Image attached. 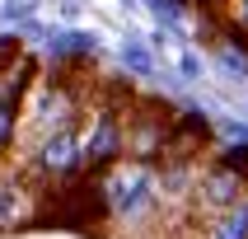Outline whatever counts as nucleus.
Segmentation results:
<instances>
[{
  "label": "nucleus",
  "mask_w": 248,
  "mask_h": 239,
  "mask_svg": "<svg viewBox=\"0 0 248 239\" xmlns=\"http://www.w3.org/2000/svg\"><path fill=\"white\" fill-rule=\"evenodd\" d=\"M103 202H108V225H126V230L155 225L159 211H164V197H159V183H155V164H136V159L112 164L103 174Z\"/></svg>",
  "instance_id": "obj_1"
},
{
  "label": "nucleus",
  "mask_w": 248,
  "mask_h": 239,
  "mask_svg": "<svg viewBox=\"0 0 248 239\" xmlns=\"http://www.w3.org/2000/svg\"><path fill=\"white\" fill-rule=\"evenodd\" d=\"M52 221L61 230H103L108 225V202H103V178L94 174H75L61 188H47L38 192V207H33V225Z\"/></svg>",
  "instance_id": "obj_2"
},
{
  "label": "nucleus",
  "mask_w": 248,
  "mask_h": 239,
  "mask_svg": "<svg viewBox=\"0 0 248 239\" xmlns=\"http://www.w3.org/2000/svg\"><path fill=\"white\" fill-rule=\"evenodd\" d=\"M122 159H126V122L108 108H94V117L80 122V164H84V174L103 178Z\"/></svg>",
  "instance_id": "obj_3"
},
{
  "label": "nucleus",
  "mask_w": 248,
  "mask_h": 239,
  "mask_svg": "<svg viewBox=\"0 0 248 239\" xmlns=\"http://www.w3.org/2000/svg\"><path fill=\"white\" fill-rule=\"evenodd\" d=\"M192 211H202V216H220V211L239 207V202H248V178H239L234 169H225L211 159L206 169H197V183H192Z\"/></svg>",
  "instance_id": "obj_4"
},
{
  "label": "nucleus",
  "mask_w": 248,
  "mask_h": 239,
  "mask_svg": "<svg viewBox=\"0 0 248 239\" xmlns=\"http://www.w3.org/2000/svg\"><path fill=\"white\" fill-rule=\"evenodd\" d=\"M33 207H38V192L24 178H0V235L33 225Z\"/></svg>",
  "instance_id": "obj_5"
},
{
  "label": "nucleus",
  "mask_w": 248,
  "mask_h": 239,
  "mask_svg": "<svg viewBox=\"0 0 248 239\" xmlns=\"http://www.w3.org/2000/svg\"><path fill=\"white\" fill-rule=\"evenodd\" d=\"M202 239H248V202L220 211V216H211V221L202 225Z\"/></svg>",
  "instance_id": "obj_6"
},
{
  "label": "nucleus",
  "mask_w": 248,
  "mask_h": 239,
  "mask_svg": "<svg viewBox=\"0 0 248 239\" xmlns=\"http://www.w3.org/2000/svg\"><path fill=\"white\" fill-rule=\"evenodd\" d=\"M216 164H225V169H234L239 178H248V145H230L225 155H216Z\"/></svg>",
  "instance_id": "obj_7"
},
{
  "label": "nucleus",
  "mask_w": 248,
  "mask_h": 239,
  "mask_svg": "<svg viewBox=\"0 0 248 239\" xmlns=\"http://www.w3.org/2000/svg\"><path fill=\"white\" fill-rule=\"evenodd\" d=\"M220 10H225V19H230L234 33H248V0H225Z\"/></svg>",
  "instance_id": "obj_8"
}]
</instances>
